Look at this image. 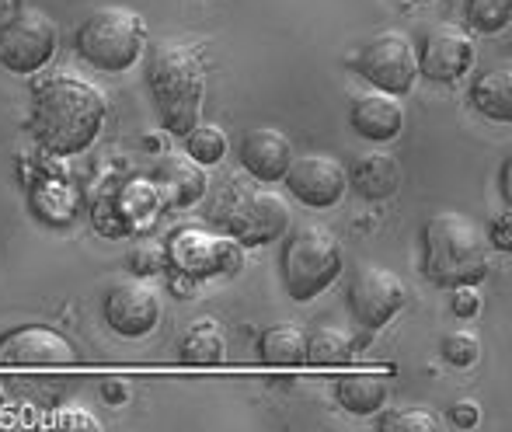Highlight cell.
I'll return each mask as SVG.
<instances>
[{
    "label": "cell",
    "instance_id": "cell-1",
    "mask_svg": "<svg viewBox=\"0 0 512 432\" xmlns=\"http://www.w3.org/2000/svg\"><path fill=\"white\" fill-rule=\"evenodd\" d=\"M105 119L108 102L95 84L56 74L35 88L28 129L42 150L56 157H74L84 154L102 136Z\"/></svg>",
    "mask_w": 512,
    "mask_h": 432
},
{
    "label": "cell",
    "instance_id": "cell-2",
    "mask_svg": "<svg viewBox=\"0 0 512 432\" xmlns=\"http://www.w3.org/2000/svg\"><path fill=\"white\" fill-rule=\"evenodd\" d=\"M147 49V88L164 129L185 136L199 122L206 98V63L192 42L157 39Z\"/></svg>",
    "mask_w": 512,
    "mask_h": 432
},
{
    "label": "cell",
    "instance_id": "cell-3",
    "mask_svg": "<svg viewBox=\"0 0 512 432\" xmlns=\"http://www.w3.org/2000/svg\"><path fill=\"white\" fill-rule=\"evenodd\" d=\"M488 237L467 213L443 210L422 227V272L436 286H478L488 276Z\"/></svg>",
    "mask_w": 512,
    "mask_h": 432
},
{
    "label": "cell",
    "instance_id": "cell-4",
    "mask_svg": "<svg viewBox=\"0 0 512 432\" xmlns=\"http://www.w3.org/2000/svg\"><path fill=\"white\" fill-rule=\"evenodd\" d=\"M283 237V255H279L283 290L290 293V300L307 304L342 276V241L321 220L297 223Z\"/></svg>",
    "mask_w": 512,
    "mask_h": 432
},
{
    "label": "cell",
    "instance_id": "cell-5",
    "mask_svg": "<svg viewBox=\"0 0 512 432\" xmlns=\"http://www.w3.org/2000/svg\"><path fill=\"white\" fill-rule=\"evenodd\" d=\"M147 25L129 7H98L77 25L74 49L84 63L105 74H122L143 56Z\"/></svg>",
    "mask_w": 512,
    "mask_h": 432
},
{
    "label": "cell",
    "instance_id": "cell-6",
    "mask_svg": "<svg viewBox=\"0 0 512 432\" xmlns=\"http://www.w3.org/2000/svg\"><path fill=\"white\" fill-rule=\"evenodd\" d=\"M216 220L241 248H258L290 230V203L269 189H234L216 210Z\"/></svg>",
    "mask_w": 512,
    "mask_h": 432
},
{
    "label": "cell",
    "instance_id": "cell-7",
    "mask_svg": "<svg viewBox=\"0 0 512 432\" xmlns=\"http://www.w3.org/2000/svg\"><path fill=\"white\" fill-rule=\"evenodd\" d=\"M349 67L356 70L370 88L401 98V95H408L418 77L415 42H411L405 32H398V28H384V32H377L356 56H352Z\"/></svg>",
    "mask_w": 512,
    "mask_h": 432
},
{
    "label": "cell",
    "instance_id": "cell-8",
    "mask_svg": "<svg viewBox=\"0 0 512 432\" xmlns=\"http://www.w3.org/2000/svg\"><path fill=\"white\" fill-rule=\"evenodd\" d=\"M168 262L189 279H213V276H234L244 265V248L234 237L206 234L203 227H182L164 244Z\"/></svg>",
    "mask_w": 512,
    "mask_h": 432
},
{
    "label": "cell",
    "instance_id": "cell-9",
    "mask_svg": "<svg viewBox=\"0 0 512 432\" xmlns=\"http://www.w3.org/2000/svg\"><path fill=\"white\" fill-rule=\"evenodd\" d=\"M349 311L363 331H380L408 304V283L384 265H359L349 279Z\"/></svg>",
    "mask_w": 512,
    "mask_h": 432
},
{
    "label": "cell",
    "instance_id": "cell-10",
    "mask_svg": "<svg viewBox=\"0 0 512 432\" xmlns=\"http://www.w3.org/2000/svg\"><path fill=\"white\" fill-rule=\"evenodd\" d=\"M60 46L56 21L42 11H18L0 28V67L11 74H39Z\"/></svg>",
    "mask_w": 512,
    "mask_h": 432
},
{
    "label": "cell",
    "instance_id": "cell-11",
    "mask_svg": "<svg viewBox=\"0 0 512 432\" xmlns=\"http://www.w3.org/2000/svg\"><path fill=\"white\" fill-rule=\"evenodd\" d=\"M418 74L436 84H457L474 67V39L464 25L436 21L422 32L415 49Z\"/></svg>",
    "mask_w": 512,
    "mask_h": 432
},
{
    "label": "cell",
    "instance_id": "cell-12",
    "mask_svg": "<svg viewBox=\"0 0 512 432\" xmlns=\"http://www.w3.org/2000/svg\"><path fill=\"white\" fill-rule=\"evenodd\" d=\"M283 182L290 185V196L300 199L310 210H331L345 199L349 175L345 164L331 154H300L290 161Z\"/></svg>",
    "mask_w": 512,
    "mask_h": 432
},
{
    "label": "cell",
    "instance_id": "cell-13",
    "mask_svg": "<svg viewBox=\"0 0 512 432\" xmlns=\"http://www.w3.org/2000/svg\"><path fill=\"white\" fill-rule=\"evenodd\" d=\"M74 359V342L46 324H21L0 335V366H70Z\"/></svg>",
    "mask_w": 512,
    "mask_h": 432
},
{
    "label": "cell",
    "instance_id": "cell-14",
    "mask_svg": "<svg viewBox=\"0 0 512 432\" xmlns=\"http://www.w3.org/2000/svg\"><path fill=\"white\" fill-rule=\"evenodd\" d=\"M102 318L115 335L143 338L161 324V300L147 283H119L105 293Z\"/></svg>",
    "mask_w": 512,
    "mask_h": 432
},
{
    "label": "cell",
    "instance_id": "cell-15",
    "mask_svg": "<svg viewBox=\"0 0 512 432\" xmlns=\"http://www.w3.org/2000/svg\"><path fill=\"white\" fill-rule=\"evenodd\" d=\"M349 126L352 133L370 143H391L405 129V105L387 91H359L349 102Z\"/></svg>",
    "mask_w": 512,
    "mask_h": 432
},
{
    "label": "cell",
    "instance_id": "cell-16",
    "mask_svg": "<svg viewBox=\"0 0 512 432\" xmlns=\"http://www.w3.org/2000/svg\"><path fill=\"white\" fill-rule=\"evenodd\" d=\"M237 161L241 168L248 171L255 182H283L286 168L293 161V143L286 133L272 126H262V129H248L241 136V147H237Z\"/></svg>",
    "mask_w": 512,
    "mask_h": 432
},
{
    "label": "cell",
    "instance_id": "cell-17",
    "mask_svg": "<svg viewBox=\"0 0 512 432\" xmlns=\"http://www.w3.org/2000/svg\"><path fill=\"white\" fill-rule=\"evenodd\" d=\"M345 175H349V189L356 196H363L366 203H384V199H391L401 189L405 171H401V161L394 154L370 150V154H359Z\"/></svg>",
    "mask_w": 512,
    "mask_h": 432
},
{
    "label": "cell",
    "instance_id": "cell-18",
    "mask_svg": "<svg viewBox=\"0 0 512 432\" xmlns=\"http://www.w3.org/2000/svg\"><path fill=\"white\" fill-rule=\"evenodd\" d=\"M206 168L196 164L189 154L178 157V154H168L154 171V189L168 199L171 206L185 210V206H196L199 199L206 196Z\"/></svg>",
    "mask_w": 512,
    "mask_h": 432
},
{
    "label": "cell",
    "instance_id": "cell-19",
    "mask_svg": "<svg viewBox=\"0 0 512 432\" xmlns=\"http://www.w3.org/2000/svg\"><path fill=\"white\" fill-rule=\"evenodd\" d=\"M471 108L478 115H485L488 122H512V70L499 67L488 70V74H478L471 81Z\"/></svg>",
    "mask_w": 512,
    "mask_h": 432
},
{
    "label": "cell",
    "instance_id": "cell-20",
    "mask_svg": "<svg viewBox=\"0 0 512 432\" xmlns=\"http://www.w3.org/2000/svg\"><path fill=\"white\" fill-rule=\"evenodd\" d=\"M387 380L380 373H342L335 380V401L352 415H377L387 405Z\"/></svg>",
    "mask_w": 512,
    "mask_h": 432
},
{
    "label": "cell",
    "instance_id": "cell-21",
    "mask_svg": "<svg viewBox=\"0 0 512 432\" xmlns=\"http://www.w3.org/2000/svg\"><path fill=\"white\" fill-rule=\"evenodd\" d=\"M178 352H182V359L192 366H216L227 359V338H223L220 324L213 318H199L185 328L182 342H178Z\"/></svg>",
    "mask_w": 512,
    "mask_h": 432
},
{
    "label": "cell",
    "instance_id": "cell-22",
    "mask_svg": "<svg viewBox=\"0 0 512 432\" xmlns=\"http://www.w3.org/2000/svg\"><path fill=\"white\" fill-rule=\"evenodd\" d=\"M258 356L269 366H300L307 363V335L297 324H272L258 338Z\"/></svg>",
    "mask_w": 512,
    "mask_h": 432
},
{
    "label": "cell",
    "instance_id": "cell-23",
    "mask_svg": "<svg viewBox=\"0 0 512 432\" xmlns=\"http://www.w3.org/2000/svg\"><path fill=\"white\" fill-rule=\"evenodd\" d=\"M32 206H35V216H42L46 223H56V227H60V223L74 220L81 199H77V192L70 189L67 182H60V178H46V182L35 185Z\"/></svg>",
    "mask_w": 512,
    "mask_h": 432
},
{
    "label": "cell",
    "instance_id": "cell-24",
    "mask_svg": "<svg viewBox=\"0 0 512 432\" xmlns=\"http://www.w3.org/2000/svg\"><path fill=\"white\" fill-rule=\"evenodd\" d=\"M349 356H352V338L342 328H335V324H324L314 335H307V363L338 366V363H349Z\"/></svg>",
    "mask_w": 512,
    "mask_h": 432
},
{
    "label": "cell",
    "instance_id": "cell-25",
    "mask_svg": "<svg viewBox=\"0 0 512 432\" xmlns=\"http://www.w3.org/2000/svg\"><path fill=\"white\" fill-rule=\"evenodd\" d=\"M227 136H223L220 126H203V122H196V126L185 133V154L192 157L196 164H203V168H213V164H220L223 157H227Z\"/></svg>",
    "mask_w": 512,
    "mask_h": 432
},
{
    "label": "cell",
    "instance_id": "cell-26",
    "mask_svg": "<svg viewBox=\"0 0 512 432\" xmlns=\"http://www.w3.org/2000/svg\"><path fill=\"white\" fill-rule=\"evenodd\" d=\"M464 21L481 35L502 32L512 21V0H464Z\"/></svg>",
    "mask_w": 512,
    "mask_h": 432
},
{
    "label": "cell",
    "instance_id": "cell-27",
    "mask_svg": "<svg viewBox=\"0 0 512 432\" xmlns=\"http://www.w3.org/2000/svg\"><path fill=\"white\" fill-rule=\"evenodd\" d=\"M384 412V408H380ZM443 422L429 408H405V412H384L377 422L380 432H436Z\"/></svg>",
    "mask_w": 512,
    "mask_h": 432
},
{
    "label": "cell",
    "instance_id": "cell-28",
    "mask_svg": "<svg viewBox=\"0 0 512 432\" xmlns=\"http://www.w3.org/2000/svg\"><path fill=\"white\" fill-rule=\"evenodd\" d=\"M439 352H443V359L450 366H474L481 359V342L474 331H450L443 338V345H439Z\"/></svg>",
    "mask_w": 512,
    "mask_h": 432
},
{
    "label": "cell",
    "instance_id": "cell-29",
    "mask_svg": "<svg viewBox=\"0 0 512 432\" xmlns=\"http://www.w3.org/2000/svg\"><path fill=\"white\" fill-rule=\"evenodd\" d=\"M164 265H168V251H164L161 244L140 241L133 251H129V269H133L136 276H154V272H161Z\"/></svg>",
    "mask_w": 512,
    "mask_h": 432
},
{
    "label": "cell",
    "instance_id": "cell-30",
    "mask_svg": "<svg viewBox=\"0 0 512 432\" xmlns=\"http://www.w3.org/2000/svg\"><path fill=\"white\" fill-rule=\"evenodd\" d=\"M488 241H492L495 251H512V213L502 210L488 227Z\"/></svg>",
    "mask_w": 512,
    "mask_h": 432
},
{
    "label": "cell",
    "instance_id": "cell-31",
    "mask_svg": "<svg viewBox=\"0 0 512 432\" xmlns=\"http://www.w3.org/2000/svg\"><path fill=\"white\" fill-rule=\"evenodd\" d=\"M457 290V297H453V314L457 318H474V314L481 311V300L478 293H474V286H453Z\"/></svg>",
    "mask_w": 512,
    "mask_h": 432
},
{
    "label": "cell",
    "instance_id": "cell-32",
    "mask_svg": "<svg viewBox=\"0 0 512 432\" xmlns=\"http://www.w3.org/2000/svg\"><path fill=\"white\" fill-rule=\"evenodd\" d=\"M478 419H481L478 401H457V405L450 408V422L457 429H474L478 426Z\"/></svg>",
    "mask_w": 512,
    "mask_h": 432
},
{
    "label": "cell",
    "instance_id": "cell-33",
    "mask_svg": "<svg viewBox=\"0 0 512 432\" xmlns=\"http://www.w3.org/2000/svg\"><path fill=\"white\" fill-rule=\"evenodd\" d=\"M509 171H512V161H502L499 168V192H502V203H512V185H509Z\"/></svg>",
    "mask_w": 512,
    "mask_h": 432
},
{
    "label": "cell",
    "instance_id": "cell-34",
    "mask_svg": "<svg viewBox=\"0 0 512 432\" xmlns=\"http://www.w3.org/2000/svg\"><path fill=\"white\" fill-rule=\"evenodd\" d=\"M18 11H21V0H0V28L18 18Z\"/></svg>",
    "mask_w": 512,
    "mask_h": 432
},
{
    "label": "cell",
    "instance_id": "cell-35",
    "mask_svg": "<svg viewBox=\"0 0 512 432\" xmlns=\"http://www.w3.org/2000/svg\"><path fill=\"white\" fill-rule=\"evenodd\" d=\"M60 426H84V429H98V419H81V415H63Z\"/></svg>",
    "mask_w": 512,
    "mask_h": 432
},
{
    "label": "cell",
    "instance_id": "cell-36",
    "mask_svg": "<svg viewBox=\"0 0 512 432\" xmlns=\"http://www.w3.org/2000/svg\"><path fill=\"white\" fill-rule=\"evenodd\" d=\"M105 398H112V401L126 398V387H119V384H105Z\"/></svg>",
    "mask_w": 512,
    "mask_h": 432
},
{
    "label": "cell",
    "instance_id": "cell-37",
    "mask_svg": "<svg viewBox=\"0 0 512 432\" xmlns=\"http://www.w3.org/2000/svg\"><path fill=\"white\" fill-rule=\"evenodd\" d=\"M418 4H429V0H418Z\"/></svg>",
    "mask_w": 512,
    "mask_h": 432
}]
</instances>
